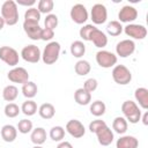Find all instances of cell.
<instances>
[{"label": "cell", "instance_id": "obj_1", "mask_svg": "<svg viewBox=\"0 0 148 148\" xmlns=\"http://www.w3.org/2000/svg\"><path fill=\"white\" fill-rule=\"evenodd\" d=\"M1 17L8 25H15L18 22V9L14 0H6L1 6Z\"/></svg>", "mask_w": 148, "mask_h": 148}, {"label": "cell", "instance_id": "obj_2", "mask_svg": "<svg viewBox=\"0 0 148 148\" xmlns=\"http://www.w3.org/2000/svg\"><path fill=\"white\" fill-rule=\"evenodd\" d=\"M121 112L124 114V118L127 120V123L130 121L131 124H136L140 121V118H141V110L139 109V105L128 99V101H125L123 104H121Z\"/></svg>", "mask_w": 148, "mask_h": 148}, {"label": "cell", "instance_id": "obj_3", "mask_svg": "<svg viewBox=\"0 0 148 148\" xmlns=\"http://www.w3.org/2000/svg\"><path fill=\"white\" fill-rule=\"evenodd\" d=\"M60 51H61V47H60V44L58 42H50V43H47L46 46L43 50V53H42L43 62L46 64V65L54 64L59 59Z\"/></svg>", "mask_w": 148, "mask_h": 148}, {"label": "cell", "instance_id": "obj_4", "mask_svg": "<svg viewBox=\"0 0 148 148\" xmlns=\"http://www.w3.org/2000/svg\"><path fill=\"white\" fill-rule=\"evenodd\" d=\"M112 79L116 83L125 86L132 81V73L125 65H116L112 69Z\"/></svg>", "mask_w": 148, "mask_h": 148}, {"label": "cell", "instance_id": "obj_5", "mask_svg": "<svg viewBox=\"0 0 148 148\" xmlns=\"http://www.w3.org/2000/svg\"><path fill=\"white\" fill-rule=\"evenodd\" d=\"M117 56L106 50H99L96 53V62L102 68H111L114 67L117 64Z\"/></svg>", "mask_w": 148, "mask_h": 148}, {"label": "cell", "instance_id": "obj_6", "mask_svg": "<svg viewBox=\"0 0 148 148\" xmlns=\"http://www.w3.org/2000/svg\"><path fill=\"white\" fill-rule=\"evenodd\" d=\"M0 60H2L6 65L10 67H16L20 60L18 52L10 46H6V45L1 46L0 47Z\"/></svg>", "mask_w": 148, "mask_h": 148}, {"label": "cell", "instance_id": "obj_7", "mask_svg": "<svg viewBox=\"0 0 148 148\" xmlns=\"http://www.w3.org/2000/svg\"><path fill=\"white\" fill-rule=\"evenodd\" d=\"M21 57L27 62L37 64L42 58V53H40V50H39L38 46H36L34 44H30V45H27L22 49Z\"/></svg>", "mask_w": 148, "mask_h": 148}, {"label": "cell", "instance_id": "obj_8", "mask_svg": "<svg viewBox=\"0 0 148 148\" xmlns=\"http://www.w3.org/2000/svg\"><path fill=\"white\" fill-rule=\"evenodd\" d=\"M69 15H71L72 21L74 23H76V24H83V23H86L87 20H88V17H89L88 10H87L86 6H83L82 3L74 5L71 8Z\"/></svg>", "mask_w": 148, "mask_h": 148}, {"label": "cell", "instance_id": "obj_9", "mask_svg": "<svg viewBox=\"0 0 148 148\" xmlns=\"http://www.w3.org/2000/svg\"><path fill=\"white\" fill-rule=\"evenodd\" d=\"M90 17L95 24H103L108 20V10L103 3H95L90 10Z\"/></svg>", "mask_w": 148, "mask_h": 148}, {"label": "cell", "instance_id": "obj_10", "mask_svg": "<svg viewBox=\"0 0 148 148\" xmlns=\"http://www.w3.org/2000/svg\"><path fill=\"white\" fill-rule=\"evenodd\" d=\"M7 77L13 83H21L24 84L29 81V73L23 67H14L7 73Z\"/></svg>", "mask_w": 148, "mask_h": 148}, {"label": "cell", "instance_id": "obj_11", "mask_svg": "<svg viewBox=\"0 0 148 148\" xmlns=\"http://www.w3.org/2000/svg\"><path fill=\"white\" fill-rule=\"evenodd\" d=\"M135 51V43L132 39H123L116 45V56L120 58H127L132 56Z\"/></svg>", "mask_w": 148, "mask_h": 148}, {"label": "cell", "instance_id": "obj_12", "mask_svg": "<svg viewBox=\"0 0 148 148\" xmlns=\"http://www.w3.org/2000/svg\"><path fill=\"white\" fill-rule=\"evenodd\" d=\"M124 32L133 38V39H143L147 36V29L142 24H135V23H130L126 27H124Z\"/></svg>", "mask_w": 148, "mask_h": 148}, {"label": "cell", "instance_id": "obj_13", "mask_svg": "<svg viewBox=\"0 0 148 148\" xmlns=\"http://www.w3.org/2000/svg\"><path fill=\"white\" fill-rule=\"evenodd\" d=\"M118 18H119L120 23L123 22V23L130 24L138 18V10H136V8H134L133 6H130V5L123 6L118 13Z\"/></svg>", "mask_w": 148, "mask_h": 148}, {"label": "cell", "instance_id": "obj_14", "mask_svg": "<svg viewBox=\"0 0 148 148\" xmlns=\"http://www.w3.org/2000/svg\"><path fill=\"white\" fill-rule=\"evenodd\" d=\"M66 131L69 135H72L75 139H80L86 134V128L83 124L77 119H71L66 124Z\"/></svg>", "mask_w": 148, "mask_h": 148}, {"label": "cell", "instance_id": "obj_15", "mask_svg": "<svg viewBox=\"0 0 148 148\" xmlns=\"http://www.w3.org/2000/svg\"><path fill=\"white\" fill-rule=\"evenodd\" d=\"M96 136H97V140L99 142L101 146H110L114 139V135H113V132L110 127L104 126L102 128H99L98 131H96Z\"/></svg>", "mask_w": 148, "mask_h": 148}, {"label": "cell", "instance_id": "obj_16", "mask_svg": "<svg viewBox=\"0 0 148 148\" xmlns=\"http://www.w3.org/2000/svg\"><path fill=\"white\" fill-rule=\"evenodd\" d=\"M42 29L39 23H35V22H28V21H24L23 22V30L24 32L27 34V36L32 39V40H38L40 39V32H42Z\"/></svg>", "mask_w": 148, "mask_h": 148}, {"label": "cell", "instance_id": "obj_17", "mask_svg": "<svg viewBox=\"0 0 148 148\" xmlns=\"http://www.w3.org/2000/svg\"><path fill=\"white\" fill-rule=\"evenodd\" d=\"M89 42H92V44L98 47V49H103L108 44V37H106V34L103 32L102 30L99 29H95L91 35H90V38H89Z\"/></svg>", "mask_w": 148, "mask_h": 148}, {"label": "cell", "instance_id": "obj_18", "mask_svg": "<svg viewBox=\"0 0 148 148\" xmlns=\"http://www.w3.org/2000/svg\"><path fill=\"white\" fill-rule=\"evenodd\" d=\"M139 141L133 135H123L116 142V148H138Z\"/></svg>", "mask_w": 148, "mask_h": 148}, {"label": "cell", "instance_id": "obj_19", "mask_svg": "<svg viewBox=\"0 0 148 148\" xmlns=\"http://www.w3.org/2000/svg\"><path fill=\"white\" fill-rule=\"evenodd\" d=\"M1 138L5 142H13L17 136V128L13 125H3L1 128Z\"/></svg>", "mask_w": 148, "mask_h": 148}, {"label": "cell", "instance_id": "obj_20", "mask_svg": "<svg viewBox=\"0 0 148 148\" xmlns=\"http://www.w3.org/2000/svg\"><path fill=\"white\" fill-rule=\"evenodd\" d=\"M134 97L142 109L145 110L148 109V89L147 88L145 87L136 88L134 91Z\"/></svg>", "mask_w": 148, "mask_h": 148}, {"label": "cell", "instance_id": "obj_21", "mask_svg": "<svg viewBox=\"0 0 148 148\" xmlns=\"http://www.w3.org/2000/svg\"><path fill=\"white\" fill-rule=\"evenodd\" d=\"M30 139L35 146H42L46 141V131L43 127H36L31 131Z\"/></svg>", "mask_w": 148, "mask_h": 148}, {"label": "cell", "instance_id": "obj_22", "mask_svg": "<svg viewBox=\"0 0 148 148\" xmlns=\"http://www.w3.org/2000/svg\"><path fill=\"white\" fill-rule=\"evenodd\" d=\"M74 99L79 105H88L91 102V94L83 88H79L74 92Z\"/></svg>", "mask_w": 148, "mask_h": 148}, {"label": "cell", "instance_id": "obj_23", "mask_svg": "<svg viewBox=\"0 0 148 148\" xmlns=\"http://www.w3.org/2000/svg\"><path fill=\"white\" fill-rule=\"evenodd\" d=\"M17 95H18V89L14 84H8L2 90V98L8 103L15 101L17 98Z\"/></svg>", "mask_w": 148, "mask_h": 148}, {"label": "cell", "instance_id": "obj_24", "mask_svg": "<svg viewBox=\"0 0 148 148\" xmlns=\"http://www.w3.org/2000/svg\"><path fill=\"white\" fill-rule=\"evenodd\" d=\"M38 113L43 119H51L54 117L56 114V109L53 106V104L51 103H43L39 108H38Z\"/></svg>", "mask_w": 148, "mask_h": 148}, {"label": "cell", "instance_id": "obj_25", "mask_svg": "<svg viewBox=\"0 0 148 148\" xmlns=\"http://www.w3.org/2000/svg\"><path fill=\"white\" fill-rule=\"evenodd\" d=\"M37 91H38L37 84L35 82H32V81H28L24 84H22V94L28 99L34 98L37 95Z\"/></svg>", "mask_w": 148, "mask_h": 148}, {"label": "cell", "instance_id": "obj_26", "mask_svg": "<svg viewBox=\"0 0 148 148\" xmlns=\"http://www.w3.org/2000/svg\"><path fill=\"white\" fill-rule=\"evenodd\" d=\"M128 127V123L124 117H116L112 121V128L118 134H125Z\"/></svg>", "mask_w": 148, "mask_h": 148}, {"label": "cell", "instance_id": "obj_27", "mask_svg": "<svg viewBox=\"0 0 148 148\" xmlns=\"http://www.w3.org/2000/svg\"><path fill=\"white\" fill-rule=\"evenodd\" d=\"M71 53L75 58H81L86 53V45L81 40H74L71 44Z\"/></svg>", "mask_w": 148, "mask_h": 148}, {"label": "cell", "instance_id": "obj_28", "mask_svg": "<svg viewBox=\"0 0 148 148\" xmlns=\"http://www.w3.org/2000/svg\"><path fill=\"white\" fill-rule=\"evenodd\" d=\"M74 71H75V73H76L77 75H80V76H84V75L89 74V72L91 71V66H90L89 61L81 59V60H79V61L75 64V66H74Z\"/></svg>", "mask_w": 148, "mask_h": 148}, {"label": "cell", "instance_id": "obj_29", "mask_svg": "<svg viewBox=\"0 0 148 148\" xmlns=\"http://www.w3.org/2000/svg\"><path fill=\"white\" fill-rule=\"evenodd\" d=\"M89 110H90V113H91L92 116H95V117H101V116H103V114L105 113L106 106H105L104 102H102V101H95V102H92V103L90 104Z\"/></svg>", "mask_w": 148, "mask_h": 148}, {"label": "cell", "instance_id": "obj_30", "mask_svg": "<svg viewBox=\"0 0 148 148\" xmlns=\"http://www.w3.org/2000/svg\"><path fill=\"white\" fill-rule=\"evenodd\" d=\"M123 29H124V27L121 25V23L119 21H111L106 25V32L113 37L119 36L123 32Z\"/></svg>", "mask_w": 148, "mask_h": 148}, {"label": "cell", "instance_id": "obj_31", "mask_svg": "<svg viewBox=\"0 0 148 148\" xmlns=\"http://www.w3.org/2000/svg\"><path fill=\"white\" fill-rule=\"evenodd\" d=\"M21 111L25 116H28V117L34 116L37 112V104H36V102L32 101V99H27L25 102H23V104L21 106Z\"/></svg>", "mask_w": 148, "mask_h": 148}, {"label": "cell", "instance_id": "obj_32", "mask_svg": "<svg viewBox=\"0 0 148 148\" xmlns=\"http://www.w3.org/2000/svg\"><path fill=\"white\" fill-rule=\"evenodd\" d=\"M54 7V2L52 0H39L38 5H37V9L40 14H51V12L53 10Z\"/></svg>", "mask_w": 148, "mask_h": 148}, {"label": "cell", "instance_id": "obj_33", "mask_svg": "<svg viewBox=\"0 0 148 148\" xmlns=\"http://www.w3.org/2000/svg\"><path fill=\"white\" fill-rule=\"evenodd\" d=\"M39 20H40V13L38 12L37 8L31 7V8H28L25 10V13H24V21L38 23Z\"/></svg>", "mask_w": 148, "mask_h": 148}, {"label": "cell", "instance_id": "obj_34", "mask_svg": "<svg viewBox=\"0 0 148 148\" xmlns=\"http://www.w3.org/2000/svg\"><path fill=\"white\" fill-rule=\"evenodd\" d=\"M3 112H5V116L6 117H8V118H15L21 112V109L18 108L17 104H15V103L12 102V103L6 104V106L3 109Z\"/></svg>", "mask_w": 148, "mask_h": 148}, {"label": "cell", "instance_id": "obj_35", "mask_svg": "<svg viewBox=\"0 0 148 148\" xmlns=\"http://www.w3.org/2000/svg\"><path fill=\"white\" fill-rule=\"evenodd\" d=\"M50 138L53 141H61L65 138V128L61 126H53L50 130Z\"/></svg>", "mask_w": 148, "mask_h": 148}, {"label": "cell", "instance_id": "obj_36", "mask_svg": "<svg viewBox=\"0 0 148 148\" xmlns=\"http://www.w3.org/2000/svg\"><path fill=\"white\" fill-rule=\"evenodd\" d=\"M32 121L29 119H22L17 124V131L22 134H28L32 131Z\"/></svg>", "mask_w": 148, "mask_h": 148}, {"label": "cell", "instance_id": "obj_37", "mask_svg": "<svg viewBox=\"0 0 148 148\" xmlns=\"http://www.w3.org/2000/svg\"><path fill=\"white\" fill-rule=\"evenodd\" d=\"M58 23H59V20H58V16L56 14H47L45 20H44V24H45V28L47 29H51V30H54L57 27H58Z\"/></svg>", "mask_w": 148, "mask_h": 148}, {"label": "cell", "instance_id": "obj_38", "mask_svg": "<svg viewBox=\"0 0 148 148\" xmlns=\"http://www.w3.org/2000/svg\"><path fill=\"white\" fill-rule=\"evenodd\" d=\"M95 29H96V27L92 25V24H84L82 28H80L79 35H80V37H81L83 40H89L90 35H91V32H92Z\"/></svg>", "mask_w": 148, "mask_h": 148}, {"label": "cell", "instance_id": "obj_39", "mask_svg": "<svg viewBox=\"0 0 148 148\" xmlns=\"http://www.w3.org/2000/svg\"><path fill=\"white\" fill-rule=\"evenodd\" d=\"M97 86H98L97 80L94 79V77H90V79H87V80L84 81V83H83V89H84L86 91H88V92L91 94L92 91H95V90L97 89Z\"/></svg>", "mask_w": 148, "mask_h": 148}, {"label": "cell", "instance_id": "obj_40", "mask_svg": "<svg viewBox=\"0 0 148 148\" xmlns=\"http://www.w3.org/2000/svg\"><path fill=\"white\" fill-rule=\"evenodd\" d=\"M104 126H106V123L104 120H102V119H95V120H92L89 124V131L91 133H96V131H98L99 128H102Z\"/></svg>", "mask_w": 148, "mask_h": 148}, {"label": "cell", "instance_id": "obj_41", "mask_svg": "<svg viewBox=\"0 0 148 148\" xmlns=\"http://www.w3.org/2000/svg\"><path fill=\"white\" fill-rule=\"evenodd\" d=\"M54 37V30L47 29V28H43L42 32H40V39L42 40H51Z\"/></svg>", "mask_w": 148, "mask_h": 148}, {"label": "cell", "instance_id": "obj_42", "mask_svg": "<svg viewBox=\"0 0 148 148\" xmlns=\"http://www.w3.org/2000/svg\"><path fill=\"white\" fill-rule=\"evenodd\" d=\"M16 5H20V6H24V7H29L31 8L35 3H36V0H17L15 1Z\"/></svg>", "mask_w": 148, "mask_h": 148}, {"label": "cell", "instance_id": "obj_43", "mask_svg": "<svg viewBox=\"0 0 148 148\" xmlns=\"http://www.w3.org/2000/svg\"><path fill=\"white\" fill-rule=\"evenodd\" d=\"M57 148H73V146H72V143L68 142V141H61V142L57 146Z\"/></svg>", "mask_w": 148, "mask_h": 148}, {"label": "cell", "instance_id": "obj_44", "mask_svg": "<svg viewBox=\"0 0 148 148\" xmlns=\"http://www.w3.org/2000/svg\"><path fill=\"white\" fill-rule=\"evenodd\" d=\"M140 120H142L143 125H148V112H147V111L143 113V116H141Z\"/></svg>", "mask_w": 148, "mask_h": 148}, {"label": "cell", "instance_id": "obj_45", "mask_svg": "<svg viewBox=\"0 0 148 148\" xmlns=\"http://www.w3.org/2000/svg\"><path fill=\"white\" fill-rule=\"evenodd\" d=\"M5 21H3V18L1 17V15H0V30H2L3 29V27H5Z\"/></svg>", "mask_w": 148, "mask_h": 148}, {"label": "cell", "instance_id": "obj_46", "mask_svg": "<svg viewBox=\"0 0 148 148\" xmlns=\"http://www.w3.org/2000/svg\"><path fill=\"white\" fill-rule=\"evenodd\" d=\"M32 148H43V147H42V146H34Z\"/></svg>", "mask_w": 148, "mask_h": 148}]
</instances>
